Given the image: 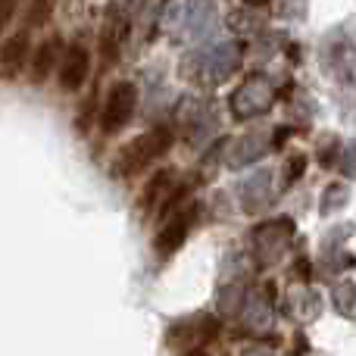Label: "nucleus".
<instances>
[{"label": "nucleus", "instance_id": "1", "mask_svg": "<svg viewBox=\"0 0 356 356\" xmlns=\"http://www.w3.org/2000/svg\"><path fill=\"white\" fill-rule=\"evenodd\" d=\"M169 147H172V135H169V129L144 131V135H138L135 141H129L122 150H119V156L113 160V175L129 178V175L144 172V169H147L150 163L160 160Z\"/></svg>", "mask_w": 356, "mask_h": 356}, {"label": "nucleus", "instance_id": "2", "mask_svg": "<svg viewBox=\"0 0 356 356\" xmlns=\"http://www.w3.org/2000/svg\"><path fill=\"white\" fill-rule=\"evenodd\" d=\"M135 106H138V88L131 81L110 85V91L104 97V110H100V129H104V135H119L131 122Z\"/></svg>", "mask_w": 356, "mask_h": 356}, {"label": "nucleus", "instance_id": "3", "mask_svg": "<svg viewBox=\"0 0 356 356\" xmlns=\"http://www.w3.org/2000/svg\"><path fill=\"white\" fill-rule=\"evenodd\" d=\"M194 222H197V207L194 203H191L188 209H178V213L160 228V232H156V238H154L156 259H169L178 247H184V241H188Z\"/></svg>", "mask_w": 356, "mask_h": 356}, {"label": "nucleus", "instance_id": "4", "mask_svg": "<svg viewBox=\"0 0 356 356\" xmlns=\"http://www.w3.org/2000/svg\"><path fill=\"white\" fill-rule=\"evenodd\" d=\"M91 75V50L85 47V41H72L63 50V63H60V88L69 94L81 91Z\"/></svg>", "mask_w": 356, "mask_h": 356}, {"label": "nucleus", "instance_id": "5", "mask_svg": "<svg viewBox=\"0 0 356 356\" xmlns=\"http://www.w3.org/2000/svg\"><path fill=\"white\" fill-rule=\"evenodd\" d=\"M29 54H31L29 29L13 31V35L0 44V79H3V81L19 79V72H22L25 63H29Z\"/></svg>", "mask_w": 356, "mask_h": 356}, {"label": "nucleus", "instance_id": "6", "mask_svg": "<svg viewBox=\"0 0 356 356\" xmlns=\"http://www.w3.org/2000/svg\"><path fill=\"white\" fill-rule=\"evenodd\" d=\"M60 54H63V38L60 35L44 38V41L31 50L29 54V81L31 85H44V81L56 72V66H60Z\"/></svg>", "mask_w": 356, "mask_h": 356}, {"label": "nucleus", "instance_id": "7", "mask_svg": "<svg viewBox=\"0 0 356 356\" xmlns=\"http://www.w3.org/2000/svg\"><path fill=\"white\" fill-rule=\"evenodd\" d=\"M169 184H172V169H160V172L144 184V191H141V213H150V209H156L163 200H166Z\"/></svg>", "mask_w": 356, "mask_h": 356}, {"label": "nucleus", "instance_id": "8", "mask_svg": "<svg viewBox=\"0 0 356 356\" xmlns=\"http://www.w3.org/2000/svg\"><path fill=\"white\" fill-rule=\"evenodd\" d=\"M54 6L50 3H38V6H29V25H44V19L50 16Z\"/></svg>", "mask_w": 356, "mask_h": 356}, {"label": "nucleus", "instance_id": "9", "mask_svg": "<svg viewBox=\"0 0 356 356\" xmlns=\"http://www.w3.org/2000/svg\"><path fill=\"white\" fill-rule=\"evenodd\" d=\"M13 16H16V3H0V31H3V25L10 22Z\"/></svg>", "mask_w": 356, "mask_h": 356}]
</instances>
